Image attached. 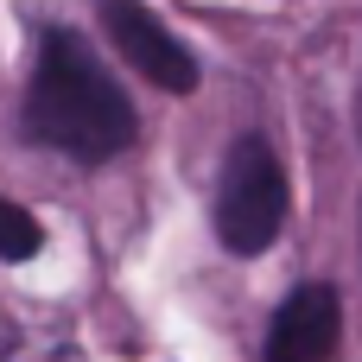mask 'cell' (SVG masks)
Listing matches in <instances>:
<instances>
[{
	"label": "cell",
	"instance_id": "1",
	"mask_svg": "<svg viewBox=\"0 0 362 362\" xmlns=\"http://www.w3.org/2000/svg\"><path fill=\"white\" fill-rule=\"evenodd\" d=\"M25 134L76 165H108L134 146L140 115L127 102V89L115 83V70L89 51L83 32L51 25L38 38V64L25 83Z\"/></svg>",
	"mask_w": 362,
	"mask_h": 362
},
{
	"label": "cell",
	"instance_id": "2",
	"mask_svg": "<svg viewBox=\"0 0 362 362\" xmlns=\"http://www.w3.org/2000/svg\"><path fill=\"white\" fill-rule=\"evenodd\" d=\"M286 229V172L267 134H242L216 185V235L229 255H267Z\"/></svg>",
	"mask_w": 362,
	"mask_h": 362
},
{
	"label": "cell",
	"instance_id": "3",
	"mask_svg": "<svg viewBox=\"0 0 362 362\" xmlns=\"http://www.w3.org/2000/svg\"><path fill=\"white\" fill-rule=\"evenodd\" d=\"M102 32L115 45V57H127L146 83H159L165 95H191L197 89V57L140 6V0H102Z\"/></svg>",
	"mask_w": 362,
	"mask_h": 362
},
{
	"label": "cell",
	"instance_id": "4",
	"mask_svg": "<svg viewBox=\"0 0 362 362\" xmlns=\"http://www.w3.org/2000/svg\"><path fill=\"white\" fill-rule=\"evenodd\" d=\"M344 337V305H337V286L312 280V286H293L267 325V350L261 362H331Z\"/></svg>",
	"mask_w": 362,
	"mask_h": 362
},
{
	"label": "cell",
	"instance_id": "5",
	"mask_svg": "<svg viewBox=\"0 0 362 362\" xmlns=\"http://www.w3.org/2000/svg\"><path fill=\"white\" fill-rule=\"evenodd\" d=\"M45 242V229L32 223V210H19L13 197H0V261H32Z\"/></svg>",
	"mask_w": 362,
	"mask_h": 362
}]
</instances>
